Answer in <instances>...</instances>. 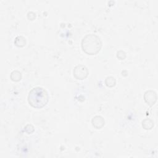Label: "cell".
Masks as SVG:
<instances>
[{"instance_id": "obj_6", "label": "cell", "mask_w": 158, "mask_h": 158, "mask_svg": "<svg viewBox=\"0 0 158 158\" xmlns=\"http://www.w3.org/2000/svg\"><path fill=\"white\" fill-rule=\"evenodd\" d=\"M15 45L18 47H23L25 45L26 43V40L24 37L22 36H19L16 37L15 41H14Z\"/></svg>"}, {"instance_id": "obj_9", "label": "cell", "mask_w": 158, "mask_h": 158, "mask_svg": "<svg viewBox=\"0 0 158 158\" xmlns=\"http://www.w3.org/2000/svg\"><path fill=\"white\" fill-rule=\"evenodd\" d=\"M105 83L109 87H113L116 83V80L113 77H108L105 80Z\"/></svg>"}, {"instance_id": "obj_3", "label": "cell", "mask_w": 158, "mask_h": 158, "mask_svg": "<svg viewBox=\"0 0 158 158\" xmlns=\"http://www.w3.org/2000/svg\"><path fill=\"white\" fill-rule=\"evenodd\" d=\"M74 75L77 79L83 80L89 75V71L85 66L79 65L74 70Z\"/></svg>"}, {"instance_id": "obj_5", "label": "cell", "mask_w": 158, "mask_h": 158, "mask_svg": "<svg viewBox=\"0 0 158 158\" xmlns=\"http://www.w3.org/2000/svg\"><path fill=\"white\" fill-rule=\"evenodd\" d=\"M92 124L97 129H101L104 125V120L101 116H95L92 119Z\"/></svg>"}, {"instance_id": "obj_4", "label": "cell", "mask_w": 158, "mask_h": 158, "mask_svg": "<svg viewBox=\"0 0 158 158\" xmlns=\"http://www.w3.org/2000/svg\"><path fill=\"white\" fill-rule=\"evenodd\" d=\"M144 98L145 101L148 103V104H149L150 106H153L157 100L156 93L153 90L147 91L145 93Z\"/></svg>"}, {"instance_id": "obj_7", "label": "cell", "mask_w": 158, "mask_h": 158, "mask_svg": "<svg viewBox=\"0 0 158 158\" xmlns=\"http://www.w3.org/2000/svg\"><path fill=\"white\" fill-rule=\"evenodd\" d=\"M11 79L12 81L14 82H18L21 80L22 79L21 73L17 71H13L11 74Z\"/></svg>"}, {"instance_id": "obj_2", "label": "cell", "mask_w": 158, "mask_h": 158, "mask_svg": "<svg viewBox=\"0 0 158 158\" xmlns=\"http://www.w3.org/2000/svg\"><path fill=\"white\" fill-rule=\"evenodd\" d=\"M102 42L100 39L93 34L87 35L82 42V48L84 52L90 55H95L100 51Z\"/></svg>"}, {"instance_id": "obj_1", "label": "cell", "mask_w": 158, "mask_h": 158, "mask_svg": "<svg viewBox=\"0 0 158 158\" xmlns=\"http://www.w3.org/2000/svg\"><path fill=\"white\" fill-rule=\"evenodd\" d=\"M49 101V95L42 87H35L29 93L28 102L33 108L40 109L45 106Z\"/></svg>"}, {"instance_id": "obj_10", "label": "cell", "mask_w": 158, "mask_h": 158, "mask_svg": "<svg viewBox=\"0 0 158 158\" xmlns=\"http://www.w3.org/2000/svg\"><path fill=\"white\" fill-rule=\"evenodd\" d=\"M117 58H119L120 59L123 60V59H124L126 58V52H125L124 51H119L117 52Z\"/></svg>"}, {"instance_id": "obj_8", "label": "cell", "mask_w": 158, "mask_h": 158, "mask_svg": "<svg viewBox=\"0 0 158 158\" xmlns=\"http://www.w3.org/2000/svg\"><path fill=\"white\" fill-rule=\"evenodd\" d=\"M143 127L146 130H150L154 126V122L150 119H146L143 121Z\"/></svg>"}]
</instances>
